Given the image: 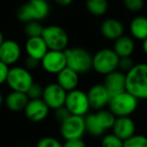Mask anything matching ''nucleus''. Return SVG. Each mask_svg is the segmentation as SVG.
I'll use <instances>...</instances> for the list:
<instances>
[{"label": "nucleus", "instance_id": "obj_39", "mask_svg": "<svg viewBox=\"0 0 147 147\" xmlns=\"http://www.w3.org/2000/svg\"><path fill=\"white\" fill-rule=\"evenodd\" d=\"M4 103V98H3V96H2V94L0 93V106Z\"/></svg>", "mask_w": 147, "mask_h": 147}, {"label": "nucleus", "instance_id": "obj_30", "mask_svg": "<svg viewBox=\"0 0 147 147\" xmlns=\"http://www.w3.org/2000/svg\"><path fill=\"white\" fill-rule=\"evenodd\" d=\"M42 92H43V87L41 86V85H39L38 83L33 82V84L31 85L28 90H27L26 95L29 100L41 99V97H42Z\"/></svg>", "mask_w": 147, "mask_h": 147}, {"label": "nucleus", "instance_id": "obj_38", "mask_svg": "<svg viewBox=\"0 0 147 147\" xmlns=\"http://www.w3.org/2000/svg\"><path fill=\"white\" fill-rule=\"evenodd\" d=\"M3 41H4V36H3V33L0 30V45H1V43H2Z\"/></svg>", "mask_w": 147, "mask_h": 147}, {"label": "nucleus", "instance_id": "obj_17", "mask_svg": "<svg viewBox=\"0 0 147 147\" xmlns=\"http://www.w3.org/2000/svg\"><path fill=\"white\" fill-rule=\"evenodd\" d=\"M125 80H126V74L119 69H116L105 76L103 85L112 97L114 95L126 91L125 90Z\"/></svg>", "mask_w": 147, "mask_h": 147}, {"label": "nucleus", "instance_id": "obj_8", "mask_svg": "<svg viewBox=\"0 0 147 147\" xmlns=\"http://www.w3.org/2000/svg\"><path fill=\"white\" fill-rule=\"evenodd\" d=\"M33 82L34 81L30 71L25 69L24 67H9L6 84L12 91L26 93Z\"/></svg>", "mask_w": 147, "mask_h": 147}, {"label": "nucleus", "instance_id": "obj_19", "mask_svg": "<svg viewBox=\"0 0 147 147\" xmlns=\"http://www.w3.org/2000/svg\"><path fill=\"white\" fill-rule=\"evenodd\" d=\"M57 76V83L67 92L78 88L80 83V75L74 69L65 67Z\"/></svg>", "mask_w": 147, "mask_h": 147}, {"label": "nucleus", "instance_id": "obj_5", "mask_svg": "<svg viewBox=\"0 0 147 147\" xmlns=\"http://www.w3.org/2000/svg\"><path fill=\"white\" fill-rule=\"evenodd\" d=\"M139 100L133 95L124 91L111 97L108 108L115 117L131 116L138 108Z\"/></svg>", "mask_w": 147, "mask_h": 147}, {"label": "nucleus", "instance_id": "obj_29", "mask_svg": "<svg viewBox=\"0 0 147 147\" xmlns=\"http://www.w3.org/2000/svg\"><path fill=\"white\" fill-rule=\"evenodd\" d=\"M145 0H123L125 8L130 12H138L144 7Z\"/></svg>", "mask_w": 147, "mask_h": 147}, {"label": "nucleus", "instance_id": "obj_35", "mask_svg": "<svg viewBox=\"0 0 147 147\" xmlns=\"http://www.w3.org/2000/svg\"><path fill=\"white\" fill-rule=\"evenodd\" d=\"M63 147H88L84 140L81 139H73V140H65L63 144Z\"/></svg>", "mask_w": 147, "mask_h": 147}, {"label": "nucleus", "instance_id": "obj_11", "mask_svg": "<svg viewBox=\"0 0 147 147\" xmlns=\"http://www.w3.org/2000/svg\"><path fill=\"white\" fill-rule=\"evenodd\" d=\"M67 92L65 91L57 82L49 83L43 87L41 99L51 110H55L61 106H65V101Z\"/></svg>", "mask_w": 147, "mask_h": 147}, {"label": "nucleus", "instance_id": "obj_21", "mask_svg": "<svg viewBox=\"0 0 147 147\" xmlns=\"http://www.w3.org/2000/svg\"><path fill=\"white\" fill-rule=\"evenodd\" d=\"M28 101L29 99L27 97L26 93L16 92V91H11L4 98V103L6 105L7 109L12 111V112L23 111L26 107Z\"/></svg>", "mask_w": 147, "mask_h": 147}, {"label": "nucleus", "instance_id": "obj_22", "mask_svg": "<svg viewBox=\"0 0 147 147\" xmlns=\"http://www.w3.org/2000/svg\"><path fill=\"white\" fill-rule=\"evenodd\" d=\"M135 41L132 36L124 35L114 40L113 49L119 57H131L135 51Z\"/></svg>", "mask_w": 147, "mask_h": 147}, {"label": "nucleus", "instance_id": "obj_40", "mask_svg": "<svg viewBox=\"0 0 147 147\" xmlns=\"http://www.w3.org/2000/svg\"><path fill=\"white\" fill-rule=\"evenodd\" d=\"M45 1H47V2H49V1H51V0H45Z\"/></svg>", "mask_w": 147, "mask_h": 147}, {"label": "nucleus", "instance_id": "obj_18", "mask_svg": "<svg viewBox=\"0 0 147 147\" xmlns=\"http://www.w3.org/2000/svg\"><path fill=\"white\" fill-rule=\"evenodd\" d=\"M100 32L108 40H116L124 34V25L116 18H107L101 23Z\"/></svg>", "mask_w": 147, "mask_h": 147}, {"label": "nucleus", "instance_id": "obj_14", "mask_svg": "<svg viewBox=\"0 0 147 147\" xmlns=\"http://www.w3.org/2000/svg\"><path fill=\"white\" fill-rule=\"evenodd\" d=\"M49 110L51 109L43 102L42 99H33V100L28 101L23 112L25 114V117L29 121L37 123L47 119Z\"/></svg>", "mask_w": 147, "mask_h": 147}, {"label": "nucleus", "instance_id": "obj_12", "mask_svg": "<svg viewBox=\"0 0 147 147\" xmlns=\"http://www.w3.org/2000/svg\"><path fill=\"white\" fill-rule=\"evenodd\" d=\"M40 67L51 75H57L67 67L65 51H49L40 59Z\"/></svg>", "mask_w": 147, "mask_h": 147}, {"label": "nucleus", "instance_id": "obj_3", "mask_svg": "<svg viewBox=\"0 0 147 147\" xmlns=\"http://www.w3.org/2000/svg\"><path fill=\"white\" fill-rule=\"evenodd\" d=\"M51 7L45 0H28L24 4L20 5L16 10V17L21 22L37 20L41 21L49 16Z\"/></svg>", "mask_w": 147, "mask_h": 147}, {"label": "nucleus", "instance_id": "obj_26", "mask_svg": "<svg viewBox=\"0 0 147 147\" xmlns=\"http://www.w3.org/2000/svg\"><path fill=\"white\" fill-rule=\"evenodd\" d=\"M123 147H147V136L135 133L130 138L123 141Z\"/></svg>", "mask_w": 147, "mask_h": 147}, {"label": "nucleus", "instance_id": "obj_10", "mask_svg": "<svg viewBox=\"0 0 147 147\" xmlns=\"http://www.w3.org/2000/svg\"><path fill=\"white\" fill-rule=\"evenodd\" d=\"M59 132L65 141L83 138V136L87 133L85 117L69 115L63 122L59 124Z\"/></svg>", "mask_w": 147, "mask_h": 147}, {"label": "nucleus", "instance_id": "obj_37", "mask_svg": "<svg viewBox=\"0 0 147 147\" xmlns=\"http://www.w3.org/2000/svg\"><path fill=\"white\" fill-rule=\"evenodd\" d=\"M142 51H143V53L147 55V38L142 40Z\"/></svg>", "mask_w": 147, "mask_h": 147}, {"label": "nucleus", "instance_id": "obj_1", "mask_svg": "<svg viewBox=\"0 0 147 147\" xmlns=\"http://www.w3.org/2000/svg\"><path fill=\"white\" fill-rule=\"evenodd\" d=\"M125 90L140 100H147V63H135L126 73Z\"/></svg>", "mask_w": 147, "mask_h": 147}, {"label": "nucleus", "instance_id": "obj_31", "mask_svg": "<svg viewBox=\"0 0 147 147\" xmlns=\"http://www.w3.org/2000/svg\"><path fill=\"white\" fill-rule=\"evenodd\" d=\"M134 65H135L134 59L131 57H120V59H119V63H118V69L123 71L124 74H126L134 67Z\"/></svg>", "mask_w": 147, "mask_h": 147}, {"label": "nucleus", "instance_id": "obj_33", "mask_svg": "<svg viewBox=\"0 0 147 147\" xmlns=\"http://www.w3.org/2000/svg\"><path fill=\"white\" fill-rule=\"evenodd\" d=\"M39 65H40V61L33 59V57H28V55H27L24 61V67L28 69V71L36 69Z\"/></svg>", "mask_w": 147, "mask_h": 147}, {"label": "nucleus", "instance_id": "obj_15", "mask_svg": "<svg viewBox=\"0 0 147 147\" xmlns=\"http://www.w3.org/2000/svg\"><path fill=\"white\" fill-rule=\"evenodd\" d=\"M21 57V47L13 39H4L0 45V61L7 65H13Z\"/></svg>", "mask_w": 147, "mask_h": 147}, {"label": "nucleus", "instance_id": "obj_6", "mask_svg": "<svg viewBox=\"0 0 147 147\" xmlns=\"http://www.w3.org/2000/svg\"><path fill=\"white\" fill-rule=\"evenodd\" d=\"M120 57L113 49H101L93 55L92 69L99 75L106 76L109 73L118 69V63Z\"/></svg>", "mask_w": 147, "mask_h": 147}, {"label": "nucleus", "instance_id": "obj_20", "mask_svg": "<svg viewBox=\"0 0 147 147\" xmlns=\"http://www.w3.org/2000/svg\"><path fill=\"white\" fill-rule=\"evenodd\" d=\"M25 51L28 57H31L35 59L40 61L45 53L49 51L47 43L45 42L41 36L36 37H28L25 42Z\"/></svg>", "mask_w": 147, "mask_h": 147}, {"label": "nucleus", "instance_id": "obj_36", "mask_svg": "<svg viewBox=\"0 0 147 147\" xmlns=\"http://www.w3.org/2000/svg\"><path fill=\"white\" fill-rule=\"evenodd\" d=\"M55 3L57 4H59V6H69V5L71 4V2H73L74 0H55Z\"/></svg>", "mask_w": 147, "mask_h": 147}, {"label": "nucleus", "instance_id": "obj_27", "mask_svg": "<svg viewBox=\"0 0 147 147\" xmlns=\"http://www.w3.org/2000/svg\"><path fill=\"white\" fill-rule=\"evenodd\" d=\"M100 145L101 147H123V140L114 133H106L102 136Z\"/></svg>", "mask_w": 147, "mask_h": 147}, {"label": "nucleus", "instance_id": "obj_25", "mask_svg": "<svg viewBox=\"0 0 147 147\" xmlns=\"http://www.w3.org/2000/svg\"><path fill=\"white\" fill-rule=\"evenodd\" d=\"M42 31H43V26L40 23V21H37V20L28 21L24 25V33L27 36V38L28 37L41 36Z\"/></svg>", "mask_w": 147, "mask_h": 147}, {"label": "nucleus", "instance_id": "obj_32", "mask_svg": "<svg viewBox=\"0 0 147 147\" xmlns=\"http://www.w3.org/2000/svg\"><path fill=\"white\" fill-rule=\"evenodd\" d=\"M55 111V120L57 121V122L61 124V122H63V121L65 120V119L67 118V117L69 116V115H71V113L67 111V109L65 108V106H61V107H59V108H57V109H55V110H53Z\"/></svg>", "mask_w": 147, "mask_h": 147}, {"label": "nucleus", "instance_id": "obj_16", "mask_svg": "<svg viewBox=\"0 0 147 147\" xmlns=\"http://www.w3.org/2000/svg\"><path fill=\"white\" fill-rule=\"evenodd\" d=\"M111 130L112 133L124 141L136 133V124L130 116L116 117Z\"/></svg>", "mask_w": 147, "mask_h": 147}, {"label": "nucleus", "instance_id": "obj_24", "mask_svg": "<svg viewBox=\"0 0 147 147\" xmlns=\"http://www.w3.org/2000/svg\"><path fill=\"white\" fill-rule=\"evenodd\" d=\"M86 8L90 14L100 17L108 11L109 2L108 0H86Z\"/></svg>", "mask_w": 147, "mask_h": 147}, {"label": "nucleus", "instance_id": "obj_13", "mask_svg": "<svg viewBox=\"0 0 147 147\" xmlns=\"http://www.w3.org/2000/svg\"><path fill=\"white\" fill-rule=\"evenodd\" d=\"M87 96L91 109L95 111L108 107L109 101L111 99V95L103 84H95L90 87L87 92Z\"/></svg>", "mask_w": 147, "mask_h": 147}, {"label": "nucleus", "instance_id": "obj_28", "mask_svg": "<svg viewBox=\"0 0 147 147\" xmlns=\"http://www.w3.org/2000/svg\"><path fill=\"white\" fill-rule=\"evenodd\" d=\"M35 147H63V143L55 137L45 136L37 141Z\"/></svg>", "mask_w": 147, "mask_h": 147}, {"label": "nucleus", "instance_id": "obj_7", "mask_svg": "<svg viewBox=\"0 0 147 147\" xmlns=\"http://www.w3.org/2000/svg\"><path fill=\"white\" fill-rule=\"evenodd\" d=\"M41 37L49 51H65L69 45V34L59 25H49L43 27Z\"/></svg>", "mask_w": 147, "mask_h": 147}, {"label": "nucleus", "instance_id": "obj_23", "mask_svg": "<svg viewBox=\"0 0 147 147\" xmlns=\"http://www.w3.org/2000/svg\"><path fill=\"white\" fill-rule=\"evenodd\" d=\"M129 31L133 38L144 40L147 38V16H136L129 24Z\"/></svg>", "mask_w": 147, "mask_h": 147}, {"label": "nucleus", "instance_id": "obj_9", "mask_svg": "<svg viewBox=\"0 0 147 147\" xmlns=\"http://www.w3.org/2000/svg\"><path fill=\"white\" fill-rule=\"evenodd\" d=\"M65 107L71 115L83 117L89 114V111L91 109L87 93L78 88L67 92L65 101Z\"/></svg>", "mask_w": 147, "mask_h": 147}, {"label": "nucleus", "instance_id": "obj_34", "mask_svg": "<svg viewBox=\"0 0 147 147\" xmlns=\"http://www.w3.org/2000/svg\"><path fill=\"white\" fill-rule=\"evenodd\" d=\"M9 71V65L0 61V86L6 83L7 75Z\"/></svg>", "mask_w": 147, "mask_h": 147}, {"label": "nucleus", "instance_id": "obj_4", "mask_svg": "<svg viewBox=\"0 0 147 147\" xmlns=\"http://www.w3.org/2000/svg\"><path fill=\"white\" fill-rule=\"evenodd\" d=\"M67 57V67L81 75L92 69L93 55L84 47H71L65 49Z\"/></svg>", "mask_w": 147, "mask_h": 147}, {"label": "nucleus", "instance_id": "obj_2", "mask_svg": "<svg viewBox=\"0 0 147 147\" xmlns=\"http://www.w3.org/2000/svg\"><path fill=\"white\" fill-rule=\"evenodd\" d=\"M116 117L109 109H101L85 116L86 132L91 136L100 137L111 130Z\"/></svg>", "mask_w": 147, "mask_h": 147}]
</instances>
